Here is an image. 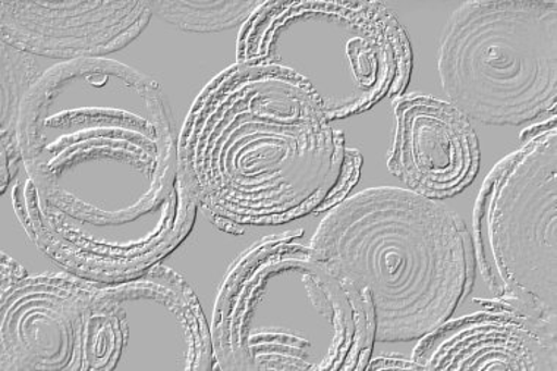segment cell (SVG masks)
Segmentation results:
<instances>
[{
	"label": "cell",
	"instance_id": "1",
	"mask_svg": "<svg viewBox=\"0 0 557 371\" xmlns=\"http://www.w3.org/2000/svg\"><path fill=\"white\" fill-rule=\"evenodd\" d=\"M12 206L54 263L97 282L138 276L191 234L198 202L158 82L108 58L49 67L20 121Z\"/></svg>",
	"mask_w": 557,
	"mask_h": 371
},
{
	"label": "cell",
	"instance_id": "2",
	"mask_svg": "<svg viewBox=\"0 0 557 371\" xmlns=\"http://www.w3.org/2000/svg\"><path fill=\"white\" fill-rule=\"evenodd\" d=\"M180 156L198 208L234 235L327 212L356 187L362 166L306 83L247 63L198 95Z\"/></svg>",
	"mask_w": 557,
	"mask_h": 371
},
{
	"label": "cell",
	"instance_id": "3",
	"mask_svg": "<svg viewBox=\"0 0 557 371\" xmlns=\"http://www.w3.org/2000/svg\"><path fill=\"white\" fill-rule=\"evenodd\" d=\"M310 247L369 299L375 343L423 339L454 318L474 286V243L462 218L408 188L344 198Z\"/></svg>",
	"mask_w": 557,
	"mask_h": 371
},
{
	"label": "cell",
	"instance_id": "4",
	"mask_svg": "<svg viewBox=\"0 0 557 371\" xmlns=\"http://www.w3.org/2000/svg\"><path fill=\"white\" fill-rule=\"evenodd\" d=\"M302 234L269 236L232 265L210 326L216 370H367L369 299L297 243Z\"/></svg>",
	"mask_w": 557,
	"mask_h": 371
},
{
	"label": "cell",
	"instance_id": "5",
	"mask_svg": "<svg viewBox=\"0 0 557 371\" xmlns=\"http://www.w3.org/2000/svg\"><path fill=\"white\" fill-rule=\"evenodd\" d=\"M236 63L273 66L306 83L329 120L399 99L412 74L411 44L382 2H263L240 27Z\"/></svg>",
	"mask_w": 557,
	"mask_h": 371
},
{
	"label": "cell",
	"instance_id": "6",
	"mask_svg": "<svg viewBox=\"0 0 557 371\" xmlns=\"http://www.w3.org/2000/svg\"><path fill=\"white\" fill-rule=\"evenodd\" d=\"M447 99L468 120L529 124L557 100V2L479 0L447 20L437 52Z\"/></svg>",
	"mask_w": 557,
	"mask_h": 371
},
{
	"label": "cell",
	"instance_id": "7",
	"mask_svg": "<svg viewBox=\"0 0 557 371\" xmlns=\"http://www.w3.org/2000/svg\"><path fill=\"white\" fill-rule=\"evenodd\" d=\"M522 140L476 198L472 243L493 295L476 301L557 322L556 115L525 131Z\"/></svg>",
	"mask_w": 557,
	"mask_h": 371
},
{
	"label": "cell",
	"instance_id": "8",
	"mask_svg": "<svg viewBox=\"0 0 557 371\" xmlns=\"http://www.w3.org/2000/svg\"><path fill=\"white\" fill-rule=\"evenodd\" d=\"M131 370H216L212 329L200 301L168 265L92 286L83 371Z\"/></svg>",
	"mask_w": 557,
	"mask_h": 371
},
{
	"label": "cell",
	"instance_id": "9",
	"mask_svg": "<svg viewBox=\"0 0 557 371\" xmlns=\"http://www.w3.org/2000/svg\"><path fill=\"white\" fill-rule=\"evenodd\" d=\"M92 286L66 270L32 276L2 252L0 371H83Z\"/></svg>",
	"mask_w": 557,
	"mask_h": 371
},
{
	"label": "cell",
	"instance_id": "10",
	"mask_svg": "<svg viewBox=\"0 0 557 371\" xmlns=\"http://www.w3.org/2000/svg\"><path fill=\"white\" fill-rule=\"evenodd\" d=\"M153 16L149 2L2 0L0 34L3 44L32 57L77 61L126 48Z\"/></svg>",
	"mask_w": 557,
	"mask_h": 371
},
{
	"label": "cell",
	"instance_id": "11",
	"mask_svg": "<svg viewBox=\"0 0 557 371\" xmlns=\"http://www.w3.org/2000/svg\"><path fill=\"white\" fill-rule=\"evenodd\" d=\"M480 159L470 120L450 101L424 95L396 99L387 168L408 189L434 200L457 196L475 180Z\"/></svg>",
	"mask_w": 557,
	"mask_h": 371
},
{
	"label": "cell",
	"instance_id": "12",
	"mask_svg": "<svg viewBox=\"0 0 557 371\" xmlns=\"http://www.w3.org/2000/svg\"><path fill=\"white\" fill-rule=\"evenodd\" d=\"M423 337L412 360L421 370L557 371V322L480 302Z\"/></svg>",
	"mask_w": 557,
	"mask_h": 371
},
{
	"label": "cell",
	"instance_id": "13",
	"mask_svg": "<svg viewBox=\"0 0 557 371\" xmlns=\"http://www.w3.org/2000/svg\"><path fill=\"white\" fill-rule=\"evenodd\" d=\"M0 135H2V169L0 191L7 193L18 178L23 162L20 150L21 113L28 92L41 73L36 57L3 44L0 49Z\"/></svg>",
	"mask_w": 557,
	"mask_h": 371
},
{
	"label": "cell",
	"instance_id": "14",
	"mask_svg": "<svg viewBox=\"0 0 557 371\" xmlns=\"http://www.w3.org/2000/svg\"><path fill=\"white\" fill-rule=\"evenodd\" d=\"M263 2L255 0H151L153 15L181 32L219 33L235 28L250 20Z\"/></svg>",
	"mask_w": 557,
	"mask_h": 371
},
{
	"label": "cell",
	"instance_id": "15",
	"mask_svg": "<svg viewBox=\"0 0 557 371\" xmlns=\"http://www.w3.org/2000/svg\"><path fill=\"white\" fill-rule=\"evenodd\" d=\"M421 370L416 361L400 356H382L370 360L367 370Z\"/></svg>",
	"mask_w": 557,
	"mask_h": 371
}]
</instances>
